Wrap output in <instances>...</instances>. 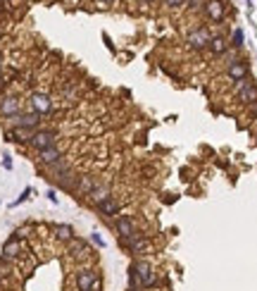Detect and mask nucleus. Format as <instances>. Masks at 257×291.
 Masks as SVG:
<instances>
[{
	"mask_svg": "<svg viewBox=\"0 0 257 291\" xmlns=\"http://www.w3.org/2000/svg\"><path fill=\"white\" fill-rule=\"evenodd\" d=\"M128 287H140L143 291L157 287V272L145 258H136L128 265Z\"/></svg>",
	"mask_w": 257,
	"mask_h": 291,
	"instance_id": "1",
	"label": "nucleus"
},
{
	"mask_svg": "<svg viewBox=\"0 0 257 291\" xmlns=\"http://www.w3.org/2000/svg\"><path fill=\"white\" fill-rule=\"evenodd\" d=\"M119 246L124 248V251H128L131 256H136V258H145V253H150V251H152V246H150V239L145 237L140 229L133 234V237L119 239Z\"/></svg>",
	"mask_w": 257,
	"mask_h": 291,
	"instance_id": "2",
	"label": "nucleus"
},
{
	"mask_svg": "<svg viewBox=\"0 0 257 291\" xmlns=\"http://www.w3.org/2000/svg\"><path fill=\"white\" fill-rule=\"evenodd\" d=\"M5 124H7V129H12V127H21V129H31V131H36V129H41V124H43V117L41 115H36V112H17V115H12V117H7V119H2Z\"/></svg>",
	"mask_w": 257,
	"mask_h": 291,
	"instance_id": "3",
	"label": "nucleus"
},
{
	"mask_svg": "<svg viewBox=\"0 0 257 291\" xmlns=\"http://www.w3.org/2000/svg\"><path fill=\"white\" fill-rule=\"evenodd\" d=\"M29 110L36 112V115H53L55 112V100L50 93H45V91H33L31 96H29Z\"/></svg>",
	"mask_w": 257,
	"mask_h": 291,
	"instance_id": "4",
	"label": "nucleus"
},
{
	"mask_svg": "<svg viewBox=\"0 0 257 291\" xmlns=\"http://www.w3.org/2000/svg\"><path fill=\"white\" fill-rule=\"evenodd\" d=\"M57 139H60V134L55 129H50V127H41V129H36L33 131V136L31 141L26 143L31 151H43V148H50V146H55L57 143Z\"/></svg>",
	"mask_w": 257,
	"mask_h": 291,
	"instance_id": "5",
	"label": "nucleus"
},
{
	"mask_svg": "<svg viewBox=\"0 0 257 291\" xmlns=\"http://www.w3.org/2000/svg\"><path fill=\"white\" fill-rule=\"evenodd\" d=\"M234 93L238 98V103L241 105H253L257 100V84L253 81V76H248V79H241V81H234Z\"/></svg>",
	"mask_w": 257,
	"mask_h": 291,
	"instance_id": "6",
	"label": "nucleus"
},
{
	"mask_svg": "<svg viewBox=\"0 0 257 291\" xmlns=\"http://www.w3.org/2000/svg\"><path fill=\"white\" fill-rule=\"evenodd\" d=\"M100 282V272L91 265H81V268L74 272V284L79 291H91Z\"/></svg>",
	"mask_w": 257,
	"mask_h": 291,
	"instance_id": "7",
	"label": "nucleus"
},
{
	"mask_svg": "<svg viewBox=\"0 0 257 291\" xmlns=\"http://www.w3.org/2000/svg\"><path fill=\"white\" fill-rule=\"evenodd\" d=\"M210 38H212V33H210L207 26H193L191 31L186 33V45L191 50H207Z\"/></svg>",
	"mask_w": 257,
	"mask_h": 291,
	"instance_id": "8",
	"label": "nucleus"
},
{
	"mask_svg": "<svg viewBox=\"0 0 257 291\" xmlns=\"http://www.w3.org/2000/svg\"><path fill=\"white\" fill-rule=\"evenodd\" d=\"M21 112V96L17 93H2L0 96V119H7Z\"/></svg>",
	"mask_w": 257,
	"mask_h": 291,
	"instance_id": "9",
	"label": "nucleus"
},
{
	"mask_svg": "<svg viewBox=\"0 0 257 291\" xmlns=\"http://www.w3.org/2000/svg\"><path fill=\"white\" fill-rule=\"evenodd\" d=\"M226 0H205V7H203V12H205V17L210 19V22H214V24H222L224 22V17H226Z\"/></svg>",
	"mask_w": 257,
	"mask_h": 291,
	"instance_id": "10",
	"label": "nucleus"
},
{
	"mask_svg": "<svg viewBox=\"0 0 257 291\" xmlns=\"http://www.w3.org/2000/svg\"><path fill=\"white\" fill-rule=\"evenodd\" d=\"M115 232H117L119 239H128L138 232V227H136V222H133L131 215H117L115 217Z\"/></svg>",
	"mask_w": 257,
	"mask_h": 291,
	"instance_id": "11",
	"label": "nucleus"
},
{
	"mask_svg": "<svg viewBox=\"0 0 257 291\" xmlns=\"http://www.w3.org/2000/svg\"><path fill=\"white\" fill-rule=\"evenodd\" d=\"M62 148L55 143V146H50V148H43V151L36 153V162L41 165V167H50V165H55L57 160H62Z\"/></svg>",
	"mask_w": 257,
	"mask_h": 291,
	"instance_id": "12",
	"label": "nucleus"
},
{
	"mask_svg": "<svg viewBox=\"0 0 257 291\" xmlns=\"http://www.w3.org/2000/svg\"><path fill=\"white\" fill-rule=\"evenodd\" d=\"M96 210H98V215L100 217H105V220H115L117 215H122V203H119L115 196H110L107 201H103L100 205H96Z\"/></svg>",
	"mask_w": 257,
	"mask_h": 291,
	"instance_id": "13",
	"label": "nucleus"
},
{
	"mask_svg": "<svg viewBox=\"0 0 257 291\" xmlns=\"http://www.w3.org/2000/svg\"><path fill=\"white\" fill-rule=\"evenodd\" d=\"M67 253L72 256V258H76V260H91V248H88V244H86L84 239H72L69 244H67Z\"/></svg>",
	"mask_w": 257,
	"mask_h": 291,
	"instance_id": "14",
	"label": "nucleus"
},
{
	"mask_svg": "<svg viewBox=\"0 0 257 291\" xmlns=\"http://www.w3.org/2000/svg\"><path fill=\"white\" fill-rule=\"evenodd\" d=\"M21 251H24L21 239L12 237L10 241H5V246H2V263H12V260H17L21 256Z\"/></svg>",
	"mask_w": 257,
	"mask_h": 291,
	"instance_id": "15",
	"label": "nucleus"
},
{
	"mask_svg": "<svg viewBox=\"0 0 257 291\" xmlns=\"http://www.w3.org/2000/svg\"><path fill=\"white\" fill-rule=\"evenodd\" d=\"M110 196H112V189H110V184L98 182V184H96V189H93L91 194L86 196V201H88V203H91L93 208H96V205H100L103 201H107Z\"/></svg>",
	"mask_w": 257,
	"mask_h": 291,
	"instance_id": "16",
	"label": "nucleus"
},
{
	"mask_svg": "<svg viewBox=\"0 0 257 291\" xmlns=\"http://www.w3.org/2000/svg\"><path fill=\"white\" fill-rule=\"evenodd\" d=\"M226 76L231 81H241V79H248L250 76V62L248 60H238L231 67H226Z\"/></svg>",
	"mask_w": 257,
	"mask_h": 291,
	"instance_id": "17",
	"label": "nucleus"
},
{
	"mask_svg": "<svg viewBox=\"0 0 257 291\" xmlns=\"http://www.w3.org/2000/svg\"><path fill=\"white\" fill-rule=\"evenodd\" d=\"M57 98H60V103H62V105H74L76 100H79V86H76L74 81H67L64 86H60Z\"/></svg>",
	"mask_w": 257,
	"mask_h": 291,
	"instance_id": "18",
	"label": "nucleus"
},
{
	"mask_svg": "<svg viewBox=\"0 0 257 291\" xmlns=\"http://www.w3.org/2000/svg\"><path fill=\"white\" fill-rule=\"evenodd\" d=\"M207 50H210L214 57H219L222 53H226V50H229V41H226L222 33H217V36H212V38H210V45H207Z\"/></svg>",
	"mask_w": 257,
	"mask_h": 291,
	"instance_id": "19",
	"label": "nucleus"
},
{
	"mask_svg": "<svg viewBox=\"0 0 257 291\" xmlns=\"http://www.w3.org/2000/svg\"><path fill=\"white\" fill-rule=\"evenodd\" d=\"M96 184H98V179L96 177H91V174H79V184H76V191L74 194H81V196H88L93 189H96Z\"/></svg>",
	"mask_w": 257,
	"mask_h": 291,
	"instance_id": "20",
	"label": "nucleus"
},
{
	"mask_svg": "<svg viewBox=\"0 0 257 291\" xmlns=\"http://www.w3.org/2000/svg\"><path fill=\"white\" fill-rule=\"evenodd\" d=\"M33 136L31 129H21V127H12L7 129V141H14V143H29Z\"/></svg>",
	"mask_w": 257,
	"mask_h": 291,
	"instance_id": "21",
	"label": "nucleus"
},
{
	"mask_svg": "<svg viewBox=\"0 0 257 291\" xmlns=\"http://www.w3.org/2000/svg\"><path fill=\"white\" fill-rule=\"evenodd\" d=\"M53 234L57 241H62V244H69L72 239H74V229L69 225H53Z\"/></svg>",
	"mask_w": 257,
	"mask_h": 291,
	"instance_id": "22",
	"label": "nucleus"
},
{
	"mask_svg": "<svg viewBox=\"0 0 257 291\" xmlns=\"http://www.w3.org/2000/svg\"><path fill=\"white\" fill-rule=\"evenodd\" d=\"M243 45H246V33H243V29H234V33H231V41H229V48L241 50Z\"/></svg>",
	"mask_w": 257,
	"mask_h": 291,
	"instance_id": "23",
	"label": "nucleus"
},
{
	"mask_svg": "<svg viewBox=\"0 0 257 291\" xmlns=\"http://www.w3.org/2000/svg\"><path fill=\"white\" fill-rule=\"evenodd\" d=\"M219 60L224 62V69H226V67H231V65H234V62H238L241 57H238V50H234V48H229L226 53H222V55H219Z\"/></svg>",
	"mask_w": 257,
	"mask_h": 291,
	"instance_id": "24",
	"label": "nucleus"
},
{
	"mask_svg": "<svg viewBox=\"0 0 257 291\" xmlns=\"http://www.w3.org/2000/svg\"><path fill=\"white\" fill-rule=\"evenodd\" d=\"M167 10H179V7H186V0H160Z\"/></svg>",
	"mask_w": 257,
	"mask_h": 291,
	"instance_id": "25",
	"label": "nucleus"
},
{
	"mask_svg": "<svg viewBox=\"0 0 257 291\" xmlns=\"http://www.w3.org/2000/svg\"><path fill=\"white\" fill-rule=\"evenodd\" d=\"M186 7L191 12H200L205 7V0H186Z\"/></svg>",
	"mask_w": 257,
	"mask_h": 291,
	"instance_id": "26",
	"label": "nucleus"
},
{
	"mask_svg": "<svg viewBox=\"0 0 257 291\" xmlns=\"http://www.w3.org/2000/svg\"><path fill=\"white\" fill-rule=\"evenodd\" d=\"M29 196H33V189H24V191H21V196H19V198H17V201H14V203H12V205H19V203H24V201H26Z\"/></svg>",
	"mask_w": 257,
	"mask_h": 291,
	"instance_id": "27",
	"label": "nucleus"
},
{
	"mask_svg": "<svg viewBox=\"0 0 257 291\" xmlns=\"http://www.w3.org/2000/svg\"><path fill=\"white\" fill-rule=\"evenodd\" d=\"M91 239H93V244H96V246H100V248H105V246H107V244H105V239L100 237L98 232H93V234H91Z\"/></svg>",
	"mask_w": 257,
	"mask_h": 291,
	"instance_id": "28",
	"label": "nucleus"
},
{
	"mask_svg": "<svg viewBox=\"0 0 257 291\" xmlns=\"http://www.w3.org/2000/svg\"><path fill=\"white\" fill-rule=\"evenodd\" d=\"M2 167H5V170H12V158L7 155V153L2 155Z\"/></svg>",
	"mask_w": 257,
	"mask_h": 291,
	"instance_id": "29",
	"label": "nucleus"
},
{
	"mask_svg": "<svg viewBox=\"0 0 257 291\" xmlns=\"http://www.w3.org/2000/svg\"><path fill=\"white\" fill-rule=\"evenodd\" d=\"M48 201H50V203H57V201H60V198H57V194H55V189H48Z\"/></svg>",
	"mask_w": 257,
	"mask_h": 291,
	"instance_id": "30",
	"label": "nucleus"
},
{
	"mask_svg": "<svg viewBox=\"0 0 257 291\" xmlns=\"http://www.w3.org/2000/svg\"><path fill=\"white\" fill-rule=\"evenodd\" d=\"M248 112L253 115V119H257V100L253 103V105H248Z\"/></svg>",
	"mask_w": 257,
	"mask_h": 291,
	"instance_id": "31",
	"label": "nucleus"
},
{
	"mask_svg": "<svg viewBox=\"0 0 257 291\" xmlns=\"http://www.w3.org/2000/svg\"><path fill=\"white\" fill-rule=\"evenodd\" d=\"M2 72H5V55L0 50V76H2Z\"/></svg>",
	"mask_w": 257,
	"mask_h": 291,
	"instance_id": "32",
	"label": "nucleus"
},
{
	"mask_svg": "<svg viewBox=\"0 0 257 291\" xmlns=\"http://www.w3.org/2000/svg\"><path fill=\"white\" fill-rule=\"evenodd\" d=\"M98 5H103V7H107V5H112V2H115V0H96Z\"/></svg>",
	"mask_w": 257,
	"mask_h": 291,
	"instance_id": "33",
	"label": "nucleus"
},
{
	"mask_svg": "<svg viewBox=\"0 0 257 291\" xmlns=\"http://www.w3.org/2000/svg\"><path fill=\"white\" fill-rule=\"evenodd\" d=\"M91 291H103V282H98V284H96V287H93Z\"/></svg>",
	"mask_w": 257,
	"mask_h": 291,
	"instance_id": "34",
	"label": "nucleus"
},
{
	"mask_svg": "<svg viewBox=\"0 0 257 291\" xmlns=\"http://www.w3.org/2000/svg\"><path fill=\"white\" fill-rule=\"evenodd\" d=\"M140 5H152V2H155V0H138Z\"/></svg>",
	"mask_w": 257,
	"mask_h": 291,
	"instance_id": "35",
	"label": "nucleus"
},
{
	"mask_svg": "<svg viewBox=\"0 0 257 291\" xmlns=\"http://www.w3.org/2000/svg\"><path fill=\"white\" fill-rule=\"evenodd\" d=\"M128 291H143L140 287H128Z\"/></svg>",
	"mask_w": 257,
	"mask_h": 291,
	"instance_id": "36",
	"label": "nucleus"
},
{
	"mask_svg": "<svg viewBox=\"0 0 257 291\" xmlns=\"http://www.w3.org/2000/svg\"><path fill=\"white\" fill-rule=\"evenodd\" d=\"M255 143H257V131H255Z\"/></svg>",
	"mask_w": 257,
	"mask_h": 291,
	"instance_id": "37",
	"label": "nucleus"
}]
</instances>
